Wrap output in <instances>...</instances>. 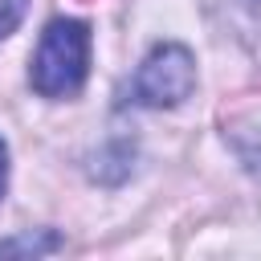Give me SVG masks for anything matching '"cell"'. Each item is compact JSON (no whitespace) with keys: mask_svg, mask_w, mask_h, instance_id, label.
I'll use <instances>...</instances> for the list:
<instances>
[{"mask_svg":"<svg viewBox=\"0 0 261 261\" xmlns=\"http://www.w3.org/2000/svg\"><path fill=\"white\" fill-rule=\"evenodd\" d=\"M86 69H90V29L69 16L49 20L33 53V69H29L33 90L41 98H69L82 90Z\"/></svg>","mask_w":261,"mask_h":261,"instance_id":"1","label":"cell"},{"mask_svg":"<svg viewBox=\"0 0 261 261\" xmlns=\"http://www.w3.org/2000/svg\"><path fill=\"white\" fill-rule=\"evenodd\" d=\"M196 86V65H192V53L184 45H159L135 73V102L143 106H175L192 94Z\"/></svg>","mask_w":261,"mask_h":261,"instance_id":"2","label":"cell"},{"mask_svg":"<svg viewBox=\"0 0 261 261\" xmlns=\"http://www.w3.org/2000/svg\"><path fill=\"white\" fill-rule=\"evenodd\" d=\"M45 249H57V237H45V241L24 237V241H8V245H0V253H45Z\"/></svg>","mask_w":261,"mask_h":261,"instance_id":"3","label":"cell"},{"mask_svg":"<svg viewBox=\"0 0 261 261\" xmlns=\"http://www.w3.org/2000/svg\"><path fill=\"white\" fill-rule=\"evenodd\" d=\"M20 12H24V0H0V37H8L16 29Z\"/></svg>","mask_w":261,"mask_h":261,"instance_id":"4","label":"cell"},{"mask_svg":"<svg viewBox=\"0 0 261 261\" xmlns=\"http://www.w3.org/2000/svg\"><path fill=\"white\" fill-rule=\"evenodd\" d=\"M4 179H8V151H4V139H0V196H4Z\"/></svg>","mask_w":261,"mask_h":261,"instance_id":"5","label":"cell"}]
</instances>
